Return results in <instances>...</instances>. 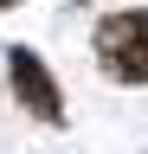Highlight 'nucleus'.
<instances>
[{
    "mask_svg": "<svg viewBox=\"0 0 148 154\" xmlns=\"http://www.w3.org/2000/svg\"><path fill=\"white\" fill-rule=\"evenodd\" d=\"M97 51H103V64L116 71V77L142 84V77H148V13L103 19V32H97Z\"/></svg>",
    "mask_w": 148,
    "mask_h": 154,
    "instance_id": "f257e3e1",
    "label": "nucleus"
},
{
    "mask_svg": "<svg viewBox=\"0 0 148 154\" xmlns=\"http://www.w3.org/2000/svg\"><path fill=\"white\" fill-rule=\"evenodd\" d=\"M13 90H20V103H32L39 116H58V90H52L45 64L32 51H13Z\"/></svg>",
    "mask_w": 148,
    "mask_h": 154,
    "instance_id": "f03ea898",
    "label": "nucleus"
},
{
    "mask_svg": "<svg viewBox=\"0 0 148 154\" xmlns=\"http://www.w3.org/2000/svg\"><path fill=\"white\" fill-rule=\"evenodd\" d=\"M0 7H13V0H0Z\"/></svg>",
    "mask_w": 148,
    "mask_h": 154,
    "instance_id": "7ed1b4c3",
    "label": "nucleus"
}]
</instances>
